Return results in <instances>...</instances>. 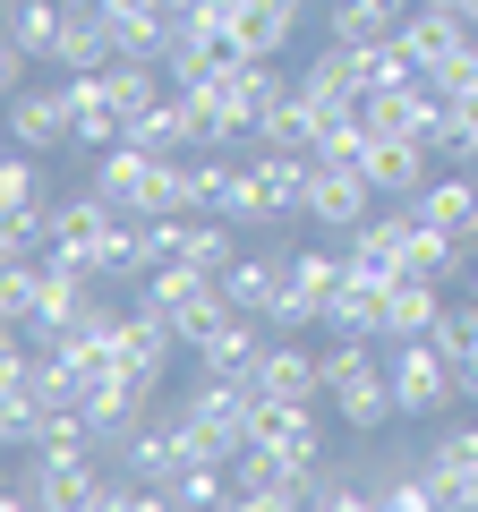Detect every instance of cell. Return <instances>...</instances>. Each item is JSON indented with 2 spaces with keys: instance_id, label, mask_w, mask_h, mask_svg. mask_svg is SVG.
Returning a JSON list of instances; mask_svg holds the SVG:
<instances>
[{
  "instance_id": "6da1fadb",
  "label": "cell",
  "mask_w": 478,
  "mask_h": 512,
  "mask_svg": "<svg viewBox=\"0 0 478 512\" xmlns=\"http://www.w3.org/2000/svg\"><path fill=\"white\" fill-rule=\"evenodd\" d=\"M94 188H103L120 214H137V222L188 214V163L180 154H154V146H111L103 171H94Z\"/></svg>"
},
{
  "instance_id": "7a4b0ae2",
  "label": "cell",
  "mask_w": 478,
  "mask_h": 512,
  "mask_svg": "<svg viewBox=\"0 0 478 512\" xmlns=\"http://www.w3.org/2000/svg\"><path fill=\"white\" fill-rule=\"evenodd\" d=\"M325 402H333V419H342L350 436H376V427L402 419L393 367L368 359V333H342V350H325Z\"/></svg>"
},
{
  "instance_id": "3957f363",
  "label": "cell",
  "mask_w": 478,
  "mask_h": 512,
  "mask_svg": "<svg viewBox=\"0 0 478 512\" xmlns=\"http://www.w3.org/2000/svg\"><path fill=\"white\" fill-rule=\"evenodd\" d=\"M308 180H316V154L265 146L257 163H239L231 197H222V222H282V214H308Z\"/></svg>"
},
{
  "instance_id": "277c9868",
  "label": "cell",
  "mask_w": 478,
  "mask_h": 512,
  "mask_svg": "<svg viewBox=\"0 0 478 512\" xmlns=\"http://www.w3.org/2000/svg\"><path fill=\"white\" fill-rule=\"evenodd\" d=\"M146 308L171 316V333L197 350L205 333L231 316V299H222V274H214V265H154V274H146Z\"/></svg>"
},
{
  "instance_id": "5b68a950",
  "label": "cell",
  "mask_w": 478,
  "mask_h": 512,
  "mask_svg": "<svg viewBox=\"0 0 478 512\" xmlns=\"http://www.w3.org/2000/svg\"><path fill=\"white\" fill-rule=\"evenodd\" d=\"M316 470H325V461H282V453H265V444H239L231 495H239V504H257V512H274V504H316Z\"/></svg>"
},
{
  "instance_id": "8992f818",
  "label": "cell",
  "mask_w": 478,
  "mask_h": 512,
  "mask_svg": "<svg viewBox=\"0 0 478 512\" xmlns=\"http://www.w3.org/2000/svg\"><path fill=\"white\" fill-rule=\"evenodd\" d=\"M453 393H461V376H453V359H444L436 333H419V342L393 350V402H402V419H436Z\"/></svg>"
},
{
  "instance_id": "52a82bcc",
  "label": "cell",
  "mask_w": 478,
  "mask_h": 512,
  "mask_svg": "<svg viewBox=\"0 0 478 512\" xmlns=\"http://www.w3.org/2000/svg\"><path fill=\"white\" fill-rule=\"evenodd\" d=\"M291 265V282H282V308L265 316V325H316V316L342 299V282H350V256H333V248H299V256H282Z\"/></svg>"
},
{
  "instance_id": "ba28073f",
  "label": "cell",
  "mask_w": 478,
  "mask_h": 512,
  "mask_svg": "<svg viewBox=\"0 0 478 512\" xmlns=\"http://www.w3.org/2000/svg\"><path fill=\"white\" fill-rule=\"evenodd\" d=\"M385 197V188L368 180V163H316V180H308V222H325V231H359L368 222V205Z\"/></svg>"
},
{
  "instance_id": "9c48e42d",
  "label": "cell",
  "mask_w": 478,
  "mask_h": 512,
  "mask_svg": "<svg viewBox=\"0 0 478 512\" xmlns=\"http://www.w3.org/2000/svg\"><path fill=\"white\" fill-rule=\"evenodd\" d=\"M111 222H120V205H111L103 188H94V197H60V205H52V248H43V256H60V265H86V274H94V256H103Z\"/></svg>"
},
{
  "instance_id": "30bf717a",
  "label": "cell",
  "mask_w": 478,
  "mask_h": 512,
  "mask_svg": "<svg viewBox=\"0 0 478 512\" xmlns=\"http://www.w3.org/2000/svg\"><path fill=\"white\" fill-rule=\"evenodd\" d=\"M402 43H410V60H419V77H436L444 60H461L478 43V26L461 18L453 0H419V9L402 18Z\"/></svg>"
},
{
  "instance_id": "8fae6325",
  "label": "cell",
  "mask_w": 478,
  "mask_h": 512,
  "mask_svg": "<svg viewBox=\"0 0 478 512\" xmlns=\"http://www.w3.org/2000/svg\"><path fill=\"white\" fill-rule=\"evenodd\" d=\"M171 350H180V333H171V316H154L146 299H137L129 316H120V376L137 384V393H154L171 367Z\"/></svg>"
},
{
  "instance_id": "7c38bea8",
  "label": "cell",
  "mask_w": 478,
  "mask_h": 512,
  "mask_svg": "<svg viewBox=\"0 0 478 512\" xmlns=\"http://www.w3.org/2000/svg\"><path fill=\"white\" fill-rule=\"evenodd\" d=\"M69 120H77V146H120V128H129V103L111 86V69H77L69 86Z\"/></svg>"
},
{
  "instance_id": "4fadbf2b",
  "label": "cell",
  "mask_w": 478,
  "mask_h": 512,
  "mask_svg": "<svg viewBox=\"0 0 478 512\" xmlns=\"http://www.w3.org/2000/svg\"><path fill=\"white\" fill-rule=\"evenodd\" d=\"M86 265H60V256H43V282H35V308H26V333H43V342H52V333H69V325H86Z\"/></svg>"
},
{
  "instance_id": "5bb4252c",
  "label": "cell",
  "mask_w": 478,
  "mask_h": 512,
  "mask_svg": "<svg viewBox=\"0 0 478 512\" xmlns=\"http://www.w3.org/2000/svg\"><path fill=\"white\" fill-rule=\"evenodd\" d=\"M248 444H265V453H282V461H325V427H316L308 402H265V393H257Z\"/></svg>"
},
{
  "instance_id": "9a60e30c",
  "label": "cell",
  "mask_w": 478,
  "mask_h": 512,
  "mask_svg": "<svg viewBox=\"0 0 478 512\" xmlns=\"http://www.w3.org/2000/svg\"><path fill=\"white\" fill-rule=\"evenodd\" d=\"M265 350H274V342H265V333H257L248 316L231 308V316H222V325H214V333L197 342V376H231V384H257Z\"/></svg>"
},
{
  "instance_id": "2e32d148",
  "label": "cell",
  "mask_w": 478,
  "mask_h": 512,
  "mask_svg": "<svg viewBox=\"0 0 478 512\" xmlns=\"http://www.w3.org/2000/svg\"><path fill=\"white\" fill-rule=\"evenodd\" d=\"M436 325H444V282L393 274L385 282V333H393V342H419V333H436Z\"/></svg>"
},
{
  "instance_id": "e0dca14e",
  "label": "cell",
  "mask_w": 478,
  "mask_h": 512,
  "mask_svg": "<svg viewBox=\"0 0 478 512\" xmlns=\"http://www.w3.org/2000/svg\"><path fill=\"white\" fill-rule=\"evenodd\" d=\"M9 137H18L26 154H52V146H69L77 137V120H69V94H9Z\"/></svg>"
},
{
  "instance_id": "ac0fdd59",
  "label": "cell",
  "mask_w": 478,
  "mask_h": 512,
  "mask_svg": "<svg viewBox=\"0 0 478 512\" xmlns=\"http://www.w3.org/2000/svg\"><path fill=\"white\" fill-rule=\"evenodd\" d=\"M350 274H368V282H393L402 274V256H410V214H385V222H359V231H350Z\"/></svg>"
},
{
  "instance_id": "d6986e66",
  "label": "cell",
  "mask_w": 478,
  "mask_h": 512,
  "mask_svg": "<svg viewBox=\"0 0 478 512\" xmlns=\"http://www.w3.org/2000/svg\"><path fill=\"white\" fill-rule=\"evenodd\" d=\"M120 461H129V478H137V487H154V504H163V495H171V478L188 470L180 427H137V436H120Z\"/></svg>"
},
{
  "instance_id": "ffe728a7",
  "label": "cell",
  "mask_w": 478,
  "mask_h": 512,
  "mask_svg": "<svg viewBox=\"0 0 478 512\" xmlns=\"http://www.w3.org/2000/svg\"><path fill=\"white\" fill-rule=\"evenodd\" d=\"M282 282H291V265H274V256H231V265H222V299H231L239 316H274Z\"/></svg>"
},
{
  "instance_id": "44dd1931",
  "label": "cell",
  "mask_w": 478,
  "mask_h": 512,
  "mask_svg": "<svg viewBox=\"0 0 478 512\" xmlns=\"http://www.w3.org/2000/svg\"><path fill=\"white\" fill-rule=\"evenodd\" d=\"M257 393H265V402H316V393H325V359L274 342V350H265V367H257Z\"/></svg>"
},
{
  "instance_id": "7402d4cb",
  "label": "cell",
  "mask_w": 478,
  "mask_h": 512,
  "mask_svg": "<svg viewBox=\"0 0 478 512\" xmlns=\"http://www.w3.org/2000/svg\"><path fill=\"white\" fill-rule=\"evenodd\" d=\"M368 180L385 188V197H419V188H427V146H419V137H385V128H376Z\"/></svg>"
},
{
  "instance_id": "603a6c76",
  "label": "cell",
  "mask_w": 478,
  "mask_h": 512,
  "mask_svg": "<svg viewBox=\"0 0 478 512\" xmlns=\"http://www.w3.org/2000/svg\"><path fill=\"white\" fill-rule=\"evenodd\" d=\"M69 0H18V18H9V43L35 60H60V43H69Z\"/></svg>"
},
{
  "instance_id": "cb8c5ba5",
  "label": "cell",
  "mask_w": 478,
  "mask_h": 512,
  "mask_svg": "<svg viewBox=\"0 0 478 512\" xmlns=\"http://www.w3.org/2000/svg\"><path fill=\"white\" fill-rule=\"evenodd\" d=\"M299 94H308L316 111H342V103H359V52H350V43L316 52V60H308V77H299Z\"/></svg>"
},
{
  "instance_id": "d4e9b609",
  "label": "cell",
  "mask_w": 478,
  "mask_h": 512,
  "mask_svg": "<svg viewBox=\"0 0 478 512\" xmlns=\"http://www.w3.org/2000/svg\"><path fill=\"white\" fill-rule=\"evenodd\" d=\"M419 214L470 239V231H478V171H444V180H427V188H419Z\"/></svg>"
},
{
  "instance_id": "484cf974",
  "label": "cell",
  "mask_w": 478,
  "mask_h": 512,
  "mask_svg": "<svg viewBox=\"0 0 478 512\" xmlns=\"http://www.w3.org/2000/svg\"><path fill=\"white\" fill-rule=\"evenodd\" d=\"M419 0H333V43H376V35H402V18Z\"/></svg>"
},
{
  "instance_id": "4316f807",
  "label": "cell",
  "mask_w": 478,
  "mask_h": 512,
  "mask_svg": "<svg viewBox=\"0 0 478 512\" xmlns=\"http://www.w3.org/2000/svg\"><path fill=\"white\" fill-rule=\"evenodd\" d=\"M427 470H436L444 504H478V427H461V436H444L436 453H427Z\"/></svg>"
},
{
  "instance_id": "83f0119b",
  "label": "cell",
  "mask_w": 478,
  "mask_h": 512,
  "mask_svg": "<svg viewBox=\"0 0 478 512\" xmlns=\"http://www.w3.org/2000/svg\"><path fill=\"white\" fill-rule=\"evenodd\" d=\"M325 325H333V333H385V282L350 274V282H342V299L325 308Z\"/></svg>"
},
{
  "instance_id": "f1b7e54d",
  "label": "cell",
  "mask_w": 478,
  "mask_h": 512,
  "mask_svg": "<svg viewBox=\"0 0 478 512\" xmlns=\"http://www.w3.org/2000/svg\"><path fill=\"white\" fill-rule=\"evenodd\" d=\"M436 342H444V359H453L461 393H478V299H470V308H444Z\"/></svg>"
},
{
  "instance_id": "f546056e",
  "label": "cell",
  "mask_w": 478,
  "mask_h": 512,
  "mask_svg": "<svg viewBox=\"0 0 478 512\" xmlns=\"http://www.w3.org/2000/svg\"><path fill=\"white\" fill-rule=\"evenodd\" d=\"M282 103H291V86L274 77V60H248V69H239V111H248V128H265Z\"/></svg>"
},
{
  "instance_id": "4dcf8cb0",
  "label": "cell",
  "mask_w": 478,
  "mask_h": 512,
  "mask_svg": "<svg viewBox=\"0 0 478 512\" xmlns=\"http://www.w3.org/2000/svg\"><path fill=\"white\" fill-rule=\"evenodd\" d=\"M35 205H43L35 154H9V163H0V214H35Z\"/></svg>"
},
{
  "instance_id": "1f68e13d",
  "label": "cell",
  "mask_w": 478,
  "mask_h": 512,
  "mask_svg": "<svg viewBox=\"0 0 478 512\" xmlns=\"http://www.w3.org/2000/svg\"><path fill=\"white\" fill-rule=\"evenodd\" d=\"M239 43H248L257 60H274L282 43H291V26H282V18H265V9H239Z\"/></svg>"
},
{
  "instance_id": "d6a6232c",
  "label": "cell",
  "mask_w": 478,
  "mask_h": 512,
  "mask_svg": "<svg viewBox=\"0 0 478 512\" xmlns=\"http://www.w3.org/2000/svg\"><path fill=\"white\" fill-rule=\"evenodd\" d=\"M376 495H385V504H402V512H419V504H444V487H436V470H419V478H385V487H376Z\"/></svg>"
},
{
  "instance_id": "836d02e7",
  "label": "cell",
  "mask_w": 478,
  "mask_h": 512,
  "mask_svg": "<svg viewBox=\"0 0 478 512\" xmlns=\"http://www.w3.org/2000/svg\"><path fill=\"white\" fill-rule=\"evenodd\" d=\"M103 9H111V18H171L163 0H103Z\"/></svg>"
},
{
  "instance_id": "e575fe53",
  "label": "cell",
  "mask_w": 478,
  "mask_h": 512,
  "mask_svg": "<svg viewBox=\"0 0 478 512\" xmlns=\"http://www.w3.org/2000/svg\"><path fill=\"white\" fill-rule=\"evenodd\" d=\"M163 9H171V26H180V18H188V9H197V0H163Z\"/></svg>"
},
{
  "instance_id": "d590c367",
  "label": "cell",
  "mask_w": 478,
  "mask_h": 512,
  "mask_svg": "<svg viewBox=\"0 0 478 512\" xmlns=\"http://www.w3.org/2000/svg\"><path fill=\"white\" fill-rule=\"evenodd\" d=\"M453 9H461V18H470V26H478V0H453Z\"/></svg>"
},
{
  "instance_id": "8d00e7d4",
  "label": "cell",
  "mask_w": 478,
  "mask_h": 512,
  "mask_svg": "<svg viewBox=\"0 0 478 512\" xmlns=\"http://www.w3.org/2000/svg\"><path fill=\"white\" fill-rule=\"evenodd\" d=\"M69 9H103V0H69Z\"/></svg>"
}]
</instances>
